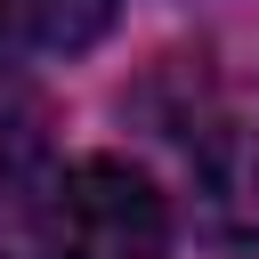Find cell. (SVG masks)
<instances>
[{
    "mask_svg": "<svg viewBox=\"0 0 259 259\" xmlns=\"http://www.w3.org/2000/svg\"><path fill=\"white\" fill-rule=\"evenodd\" d=\"M194 210L219 243H259V130H210L194 154Z\"/></svg>",
    "mask_w": 259,
    "mask_h": 259,
    "instance_id": "7a4b0ae2",
    "label": "cell"
},
{
    "mask_svg": "<svg viewBox=\"0 0 259 259\" xmlns=\"http://www.w3.org/2000/svg\"><path fill=\"white\" fill-rule=\"evenodd\" d=\"M49 154V105L16 81V73H0V178H16L24 162H40Z\"/></svg>",
    "mask_w": 259,
    "mask_h": 259,
    "instance_id": "277c9868",
    "label": "cell"
},
{
    "mask_svg": "<svg viewBox=\"0 0 259 259\" xmlns=\"http://www.w3.org/2000/svg\"><path fill=\"white\" fill-rule=\"evenodd\" d=\"M121 16V0H24V40H40V49H89V40H105V24Z\"/></svg>",
    "mask_w": 259,
    "mask_h": 259,
    "instance_id": "3957f363",
    "label": "cell"
},
{
    "mask_svg": "<svg viewBox=\"0 0 259 259\" xmlns=\"http://www.w3.org/2000/svg\"><path fill=\"white\" fill-rule=\"evenodd\" d=\"M170 202L121 154H81L49 194V259H162Z\"/></svg>",
    "mask_w": 259,
    "mask_h": 259,
    "instance_id": "6da1fadb",
    "label": "cell"
},
{
    "mask_svg": "<svg viewBox=\"0 0 259 259\" xmlns=\"http://www.w3.org/2000/svg\"><path fill=\"white\" fill-rule=\"evenodd\" d=\"M24 40V0H0V49Z\"/></svg>",
    "mask_w": 259,
    "mask_h": 259,
    "instance_id": "5b68a950",
    "label": "cell"
}]
</instances>
